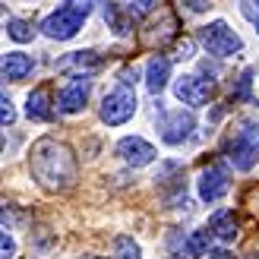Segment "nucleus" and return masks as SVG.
<instances>
[{"label": "nucleus", "instance_id": "nucleus-1", "mask_svg": "<svg viewBox=\"0 0 259 259\" xmlns=\"http://www.w3.org/2000/svg\"><path fill=\"white\" fill-rule=\"evenodd\" d=\"M29 164H32V174L51 190H67L76 180V158L63 142H54V139L35 142Z\"/></svg>", "mask_w": 259, "mask_h": 259}, {"label": "nucleus", "instance_id": "nucleus-2", "mask_svg": "<svg viewBox=\"0 0 259 259\" xmlns=\"http://www.w3.org/2000/svg\"><path fill=\"white\" fill-rule=\"evenodd\" d=\"M89 13H92V0H63L51 16H45L41 32L48 38H54V41H70V38L82 29Z\"/></svg>", "mask_w": 259, "mask_h": 259}, {"label": "nucleus", "instance_id": "nucleus-3", "mask_svg": "<svg viewBox=\"0 0 259 259\" xmlns=\"http://www.w3.org/2000/svg\"><path fill=\"white\" fill-rule=\"evenodd\" d=\"M225 158L237 171H250L259 161V126L256 123H240V130H234L225 139Z\"/></svg>", "mask_w": 259, "mask_h": 259}, {"label": "nucleus", "instance_id": "nucleus-4", "mask_svg": "<svg viewBox=\"0 0 259 259\" xmlns=\"http://www.w3.org/2000/svg\"><path fill=\"white\" fill-rule=\"evenodd\" d=\"M199 41L215 57H234V54H240V51H243L240 35L231 29L225 19H215L209 25H202V29H199Z\"/></svg>", "mask_w": 259, "mask_h": 259}, {"label": "nucleus", "instance_id": "nucleus-5", "mask_svg": "<svg viewBox=\"0 0 259 259\" xmlns=\"http://www.w3.org/2000/svg\"><path fill=\"white\" fill-rule=\"evenodd\" d=\"M136 114V92L130 85H114L111 92L101 98V120L108 126H120Z\"/></svg>", "mask_w": 259, "mask_h": 259}, {"label": "nucleus", "instance_id": "nucleus-6", "mask_svg": "<svg viewBox=\"0 0 259 259\" xmlns=\"http://www.w3.org/2000/svg\"><path fill=\"white\" fill-rule=\"evenodd\" d=\"M212 92H215V79H209V76H202V73H184L174 82L177 101H184L190 108H202L205 101L212 98Z\"/></svg>", "mask_w": 259, "mask_h": 259}, {"label": "nucleus", "instance_id": "nucleus-7", "mask_svg": "<svg viewBox=\"0 0 259 259\" xmlns=\"http://www.w3.org/2000/svg\"><path fill=\"white\" fill-rule=\"evenodd\" d=\"M193 130H196V117H193V111H164L161 120H158V133L167 146H184V142L193 136Z\"/></svg>", "mask_w": 259, "mask_h": 259}, {"label": "nucleus", "instance_id": "nucleus-8", "mask_svg": "<svg viewBox=\"0 0 259 259\" xmlns=\"http://www.w3.org/2000/svg\"><path fill=\"white\" fill-rule=\"evenodd\" d=\"M89 95H92V79H89V76H73L57 92V111L60 114H79L85 108Z\"/></svg>", "mask_w": 259, "mask_h": 259}, {"label": "nucleus", "instance_id": "nucleus-9", "mask_svg": "<svg viewBox=\"0 0 259 259\" xmlns=\"http://www.w3.org/2000/svg\"><path fill=\"white\" fill-rule=\"evenodd\" d=\"M228 190H231V180H228L225 164H209V167L199 174V199H202V202L212 205V202H218V199H225Z\"/></svg>", "mask_w": 259, "mask_h": 259}, {"label": "nucleus", "instance_id": "nucleus-10", "mask_svg": "<svg viewBox=\"0 0 259 259\" xmlns=\"http://www.w3.org/2000/svg\"><path fill=\"white\" fill-rule=\"evenodd\" d=\"M114 152H117L126 164H133V167H146V164H152L155 158H158L155 146H152V142H146L142 136H123Z\"/></svg>", "mask_w": 259, "mask_h": 259}, {"label": "nucleus", "instance_id": "nucleus-11", "mask_svg": "<svg viewBox=\"0 0 259 259\" xmlns=\"http://www.w3.org/2000/svg\"><path fill=\"white\" fill-rule=\"evenodd\" d=\"M35 73V57L25 54V51H7L0 54V79L10 82H22Z\"/></svg>", "mask_w": 259, "mask_h": 259}, {"label": "nucleus", "instance_id": "nucleus-12", "mask_svg": "<svg viewBox=\"0 0 259 259\" xmlns=\"http://www.w3.org/2000/svg\"><path fill=\"white\" fill-rule=\"evenodd\" d=\"M98 67H101V54H98V51H73V54L60 57L54 63L57 73H76V76H85V73H92Z\"/></svg>", "mask_w": 259, "mask_h": 259}, {"label": "nucleus", "instance_id": "nucleus-13", "mask_svg": "<svg viewBox=\"0 0 259 259\" xmlns=\"http://www.w3.org/2000/svg\"><path fill=\"white\" fill-rule=\"evenodd\" d=\"M167 79H171V60L167 57H152L149 60V67H146V85H149V92L152 95H161L164 92V85Z\"/></svg>", "mask_w": 259, "mask_h": 259}, {"label": "nucleus", "instance_id": "nucleus-14", "mask_svg": "<svg viewBox=\"0 0 259 259\" xmlns=\"http://www.w3.org/2000/svg\"><path fill=\"white\" fill-rule=\"evenodd\" d=\"M25 117L29 120H51L54 117V101H51L48 89H35V92L25 98Z\"/></svg>", "mask_w": 259, "mask_h": 259}, {"label": "nucleus", "instance_id": "nucleus-15", "mask_svg": "<svg viewBox=\"0 0 259 259\" xmlns=\"http://www.w3.org/2000/svg\"><path fill=\"white\" fill-rule=\"evenodd\" d=\"M209 234L218 237V240H225V243L234 240V237H237V218H234V212H231V209L215 212V215L209 218Z\"/></svg>", "mask_w": 259, "mask_h": 259}, {"label": "nucleus", "instance_id": "nucleus-16", "mask_svg": "<svg viewBox=\"0 0 259 259\" xmlns=\"http://www.w3.org/2000/svg\"><path fill=\"white\" fill-rule=\"evenodd\" d=\"M105 22H108L117 35H126L130 25H133V16H130L126 10H120V4H105Z\"/></svg>", "mask_w": 259, "mask_h": 259}, {"label": "nucleus", "instance_id": "nucleus-17", "mask_svg": "<svg viewBox=\"0 0 259 259\" xmlns=\"http://www.w3.org/2000/svg\"><path fill=\"white\" fill-rule=\"evenodd\" d=\"M209 250H212L209 228H199V231H193V234L187 237V256H205Z\"/></svg>", "mask_w": 259, "mask_h": 259}, {"label": "nucleus", "instance_id": "nucleus-18", "mask_svg": "<svg viewBox=\"0 0 259 259\" xmlns=\"http://www.w3.org/2000/svg\"><path fill=\"white\" fill-rule=\"evenodd\" d=\"M7 35L13 38V41L25 45V41L35 38V29H32V22H25V19H7Z\"/></svg>", "mask_w": 259, "mask_h": 259}, {"label": "nucleus", "instance_id": "nucleus-19", "mask_svg": "<svg viewBox=\"0 0 259 259\" xmlns=\"http://www.w3.org/2000/svg\"><path fill=\"white\" fill-rule=\"evenodd\" d=\"M114 250H117V256H120V259H142L139 243H136L133 237H126V234H120L117 240H114Z\"/></svg>", "mask_w": 259, "mask_h": 259}, {"label": "nucleus", "instance_id": "nucleus-20", "mask_svg": "<svg viewBox=\"0 0 259 259\" xmlns=\"http://www.w3.org/2000/svg\"><path fill=\"white\" fill-rule=\"evenodd\" d=\"M250 89H253V70H243L240 79H237V85H234V92H231V98H234V101H250L253 98Z\"/></svg>", "mask_w": 259, "mask_h": 259}, {"label": "nucleus", "instance_id": "nucleus-21", "mask_svg": "<svg viewBox=\"0 0 259 259\" xmlns=\"http://www.w3.org/2000/svg\"><path fill=\"white\" fill-rule=\"evenodd\" d=\"M0 256H7V259H16V240H13L10 231L0 228Z\"/></svg>", "mask_w": 259, "mask_h": 259}, {"label": "nucleus", "instance_id": "nucleus-22", "mask_svg": "<svg viewBox=\"0 0 259 259\" xmlns=\"http://www.w3.org/2000/svg\"><path fill=\"white\" fill-rule=\"evenodd\" d=\"M155 4H158V0H130L123 10L130 13V16H146V13H149Z\"/></svg>", "mask_w": 259, "mask_h": 259}, {"label": "nucleus", "instance_id": "nucleus-23", "mask_svg": "<svg viewBox=\"0 0 259 259\" xmlns=\"http://www.w3.org/2000/svg\"><path fill=\"white\" fill-rule=\"evenodd\" d=\"M13 120H16V111H13V105H10V98L0 92V126H10Z\"/></svg>", "mask_w": 259, "mask_h": 259}, {"label": "nucleus", "instance_id": "nucleus-24", "mask_svg": "<svg viewBox=\"0 0 259 259\" xmlns=\"http://www.w3.org/2000/svg\"><path fill=\"white\" fill-rule=\"evenodd\" d=\"M240 13L256 25L259 22V0H240Z\"/></svg>", "mask_w": 259, "mask_h": 259}, {"label": "nucleus", "instance_id": "nucleus-25", "mask_svg": "<svg viewBox=\"0 0 259 259\" xmlns=\"http://www.w3.org/2000/svg\"><path fill=\"white\" fill-rule=\"evenodd\" d=\"M190 13H202V10H209V0H180Z\"/></svg>", "mask_w": 259, "mask_h": 259}, {"label": "nucleus", "instance_id": "nucleus-26", "mask_svg": "<svg viewBox=\"0 0 259 259\" xmlns=\"http://www.w3.org/2000/svg\"><path fill=\"white\" fill-rule=\"evenodd\" d=\"M177 57H180V60H187V57H193V41H190V38H184V41L177 45Z\"/></svg>", "mask_w": 259, "mask_h": 259}, {"label": "nucleus", "instance_id": "nucleus-27", "mask_svg": "<svg viewBox=\"0 0 259 259\" xmlns=\"http://www.w3.org/2000/svg\"><path fill=\"white\" fill-rule=\"evenodd\" d=\"M205 259H234V253H231V250H209Z\"/></svg>", "mask_w": 259, "mask_h": 259}, {"label": "nucleus", "instance_id": "nucleus-28", "mask_svg": "<svg viewBox=\"0 0 259 259\" xmlns=\"http://www.w3.org/2000/svg\"><path fill=\"white\" fill-rule=\"evenodd\" d=\"M0 149H4V133H0Z\"/></svg>", "mask_w": 259, "mask_h": 259}, {"label": "nucleus", "instance_id": "nucleus-29", "mask_svg": "<svg viewBox=\"0 0 259 259\" xmlns=\"http://www.w3.org/2000/svg\"><path fill=\"white\" fill-rule=\"evenodd\" d=\"M95 259H108V256H95Z\"/></svg>", "mask_w": 259, "mask_h": 259}, {"label": "nucleus", "instance_id": "nucleus-30", "mask_svg": "<svg viewBox=\"0 0 259 259\" xmlns=\"http://www.w3.org/2000/svg\"><path fill=\"white\" fill-rule=\"evenodd\" d=\"M256 32H259V22H256Z\"/></svg>", "mask_w": 259, "mask_h": 259}, {"label": "nucleus", "instance_id": "nucleus-31", "mask_svg": "<svg viewBox=\"0 0 259 259\" xmlns=\"http://www.w3.org/2000/svg\"><path fill=\"white\" fill-rule=\"evenodd\" d=\"M250 259H259V256H250Z\"/></svg>", "mask_w": 259, "mask_h": 259}, {"label": "nucleus", "instance_id": "nucleus-32", "mask_svg": "<svg viewBox=\"0 0 259 259\" xmlns=\"http://www.w3.org/2000/svg\"><path fill=\"white\" fill-rule=\"evenodd\" d=\"M0 13H4V10H0Z\"/></svg>", "mask_w": 259, "mask_h": 259}]
</instances>
